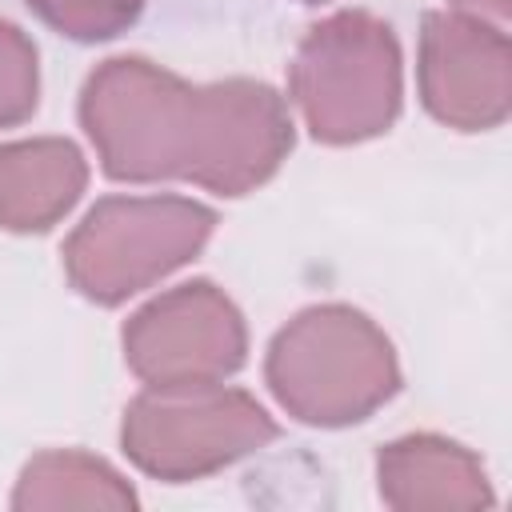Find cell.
<instances>
[{
    "mask_svg": "<svg viewBox=\"0 0 512 512\" xmlns=\"http://www.w3.org/2000/svg\"><path fill=\"white\" fill-rule=\"evenodd\" d=\"M296 140L288 100L248 76L200 84V148L192 184L216 196H248L280 172Z\"/></svg>",
    "mask_w": 512,
    "mask_h": 512,
    "instance_id": "ba28073f",
    "label": "cell"
},
{
    "mask_svg": "<svg viewBox=\"0 0 512 512\" xmlns=\"http://www.w3.org/2000/svg\"><path fill=\"white\" fill-rule=\"evenodd\" d=\"M8 504L20 512H44V508L124 512V508H136L140 496L108 460L80 448H48L24 464Z\"/></svg>",
    "mask_w": 512,
    "mask_h": 512,
    "instance_id": "8fae6325",
    "label": "cell"
},
{
    "mask_svg": "<svg viewBox=\"0 0 512 512\" xmlns=\"http://www.w3.org/2000/svg\"><path fill=\"white\" fill-rule=\"evenodd\" d=\"M40 104V56L24 28L0 20V128L24 124Z\"/></svg>",
    "mask_w": 512,
    "mask_h": 512,
    "instance_id": "4fadbf2b",
    "label": "cell"
},
{
    "mask_svg": "<svg viewBox=\"0 0 512 512\" xmlns=\"http://www.w3.org/2000/svg\"><path fill=\"white\" fill-rule=\"evenodd\" d=\"M280 436L264 404L244 392L216 384H172L144 388L128 400L120 420L124 456L152 480L188 484L204 480Z\"/></svg>",
    "mask_w": 512,
    "mask_h": 512,
    "instance_id": "5b68a950",
    "label": "cell"
},
{
    "mask_svg": "<svg viewBox=\"0 0 512 512\" xmlns=\"http://www.w3.org/2000/svg\"><path fill=\"white\" fill-rule=\"evenodd\" d=\"M88 188V160L64 136L0 144V228L48 232Z\"/></svg>",
    "mask_w": 512,
    "mask_h": 512,
    "instance_id": "30bf717a",
    "label": "cell"
},
{
    "mask_svg": "<svg viewBox=\"0 0 512 512\" xmlns=\"http://www.w3.org/2000/svg\"><path fill=\"white\" fill-rule=\"evenodd\" d=\"M420 104L456 132L500 128L512 112V44L492 20L468 12H428L416 56Z\"/></svg>",
    "mask_w": 512,
    "mask_h": 512,
    "instance_id": "52a82bcc",
    "label": "cell"
},
{
    "mask_svg": "<svg viewBox=\"0 0 512 512\" xmlns=\"http://www.w3.org/2000/svg\"><path fill=\"white\" fill-rule=\"evenodd\" d=\"M120 344L124 364L144 388L216 384L240 372L248 328L224 288L212 280H188L136 308Z\"/></svg>",
    "mask_w": 512,
    "mask_h": 512,
    "instance_id": "8992f818",
    "label": "cell"
},
{
    "mask_svg": "<svg viewBox=\"0 0 512 512\" xmlns=\"http://www.w3.org/2000/svg\"><path fill=\"white\" fill-rule=\"evenodd\" d=\"M212 228L216 212L188 196H104L64 240V276L112 308L196 260Z\"/></svg>",
    "mask_w": 512,
    "mask_h": 512,
    "instance_id": "277c9868",
    "label": "cell"
},
{
    "mask_svg": "<svg viewBox=\"0 0 512 512\" xmlns=\"http://www.w3.org/2000/svg\"><path fill=\"white\" fill-rule=\"evenodd\" d=\"M300 4H324V0H300Z\"/></svg>",
    "mask_w": 512,
    "mask_h": 512,
    "instance_id": "9a60e30c",
    "label": "cell"
},
{
    "mask_svg": "<svg viewBox=\"0 0 512 512\" xmlns=\"http://www.w3.org/2000/svg\"><path fill=\"white\" fill-rule=\"evenodd\" d=\"M148 0H28V8L60 36L96 44L128 32Z\"/></svg>",
    "mask_w": 512,
    "mask_h": 512,
    "instance_id": "7c38bea8",
    "label": "cell"
},
{
    "mask_svg": "<svg viewBox=\"0 0 512 512\" xmlns=\"http://www.w3.org/2000/svg\"><path fill=\"white\" fill-rule=\"evenodd\" d=\"M288 96L320 144H360L388 132L404 104V60L392 24L364 8L312 24L288 64Z\"/></svg>",
    "mask_w": 512,
    "mask_h": 512,
    "instance_id": "3957f363",
    "label": "cell"
},
{
    "mask_svg": "<svg viewBox=\"0 0 512 512\" xmlns=\"http://www.w3.org/2000/svg\"><path fill=\"white\" fill-rule=\"evenodd\" d=\"M80 128L108 180H188L200 148V84L144 56H112L80 88Z\"/></svg>",
    "mask_w": 512,
    "mask_h": 512,
    "instance_id": "7a4b0ae2",
    "label": "cell"
},
{
    "mask_svg": "<svg viewBox=\"0 0 512 512\" xmlns=\"http://www.w3.org/2000/svg\"><path fill=\"white\" fill-rule=\"evenodd\" d=\"M264 384L292 420L348 428L396 396L400 360L368 312L352 304H312L272 336Z\"/></svg>",
    "mask_w": 512,
    "mask_h": 512,
    "instance_id": "6da1fadb",
    "label": "cell"
},
{
    "mask_svg": "<svg viewBox=\"0 0 512 512\" xmlns=\"http://www.w3.org/2000/svg\"><path fill=\"white\" fill-rule=\"evenodd\" d=\"M452 12H468V16H480V20H492V24H504L508 12H512V0H448Z\"/></svg>",
    "mask_w": 512,
    "mask_h": 512,
    "instance_id": "5bb4252c",
    "label": "cell"
},
{
    "mask_svg": "<svg viewBox=\"0 0 512 512\" xmlns=\"http://www.w3.org/2000/svg\"><path fill=\"white\" fill-rule=\"evenodd\" d=\"M376 488L388 508H492L496 492L480 456L448 436L412 432L376 452Z\"/></svg>",
    "mask_w": 512,
    "mask_h": 512,
    "instance_id": "9c48e42d",
    "label": "cell"
}]
</instances>
